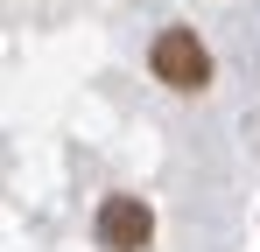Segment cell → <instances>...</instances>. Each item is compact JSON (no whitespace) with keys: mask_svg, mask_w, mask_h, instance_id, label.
Wrapping results in <instances>:
<instances>
[{"mask_svg":"<svg viewBox=\"0 0 260 252\" xmlns=\"http://www.w3.org/2000/svg\"><path fill=\"white\" fill-rule=\"evenodd\" d=\"M99 245L106 252H148L155 245V210L141 196H106L99 203Z\"/></svg>","mask_w":260,"mask_h":252,"instance_id":"obj_2","label":"cell"},{"mask_svg":"<svg viewBox=\"0 0 260 252\" xmlns=\"http://www.w3.org/2000/svg\"><path fill=\"white\" fill-rule=\"evenodd\" d=\"M148 63H155V77L169 84V91H204L211 84V49L190 35V28H162L155 49H148Z\"/></svg>","mask_w":260,"mask_h":252,"instance_id":"obj_1","label":"cell"}]
</instances>
